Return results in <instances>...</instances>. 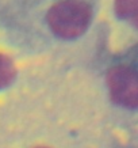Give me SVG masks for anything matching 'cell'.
<instances>
[{
  "label": "cell",
  "instance_id": "5b68a950",
  "mask_svg": "<svg viewBox=\"0 0 138 148\" xmlns=\"http://www.w3.org/2000/svg\"><path fill=\"white\" fill-rule=\"evenodd\" d=\"M35 148H48V147H35Z\"/></svg>",
  "mask_w": 138,
  "mask_h": 148
},
{
  "label": "cell",
  "instance_id": "6da1fadb",
  "mask_svg": "<svg viewBox=\"0 0 138 148\" xmlns=\"http://www.w3.org/2000/svg\"><path fill=\"white\" fill-rule=\"evenodd\" d=\"M91 21V7L81 0H63L48 12L50 29L57 36L73 38L83 34Z\"/></svg>",
  "mask_w": 138,
  "mask_h": 148
},
{
  "label": "cell",
  "instance_id": "277c9868",
  "mask_svg": "<svg viewBox=\"0 0 138 148\" xmlns=\"http://www.w3.org/2000/svg\"><path fill=\"white\" fill-rule=\"evenodd\" d=\"M15 76V65L12 60L0 53V87L10 84Z\"/></svg>",
  "mask_w": 138,
  "mask_h": 148
},
{
  "label": "cell",
  "instance_id": "7a4b0ae2",
  "mask_svg": "<svg viewBox=\"0 0 138 148\" xmlns=\"http://www.w3.org/2000/svg\"><path fill=\"white\" fill-rule=\"evenodd\" d=\"M107 84L112 101L130 109L138 108V71L118 65L108 71Z\"/></svg>",
  "mask_w": 138,
  "mask_h": 148
},
{
  "label": "cell",
  "instance_id": "3957f363",
  "mask_svg": "<svg viewBox=\"0 0 138 148\" xmlns=\"http://www.w3.org/2000/svg\"><path fill=\"white\" fill-rule=\"evenodd\" d=\"M115 11L122 19L138 27V0H115Z\"/></svg>",
  "mask_w": 138,
  "mask_h": 148
}]
</instances>
